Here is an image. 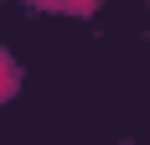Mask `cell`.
Returning a JSON list of instances; mask_svg holds the SVG:
<instances>
[{"mask_svg": "<svg viewBox=\"0 0 150 145\" xmlns=\"http://www.w3.org/2000/svg\"><path fill=\"white\" fill-rule=\"evenodd\" d=\"M11 88H16V68H11V62H5V52H0V99H5Z\"/></svg>", "mask_w": 150, "mask_h": 145, "instance_id": "6da1fadb", "label": "cell"}, {"mask_svg": "<svg viewBox=\"0 0 150 145\" xmlns=\"http://www.w3.org/2000/svg\"><path fill=\"white\" fill-rule=\"evenodd\" d=\"M52 5H67V11H88L93 0H52Z\"/></svg>", "mask_w": 150, "mask_h": 145, "instance_id": "7a4b0ae2", "label": "cell"}]
</instances>
